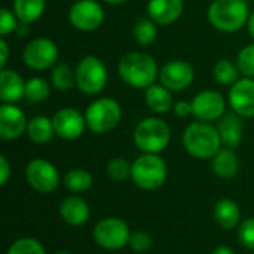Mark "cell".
<instances>
[{
  "instance_id": "obj_1",
  "label": "cell",
  "mask_w": 254,
  "mask_h": 254,
  "mask_svg": "<svg viewBox=\"0 0 254 254\" xmlns=\"http://www.w3.org/2000/svg\"><path fill=\"white\" fill-rule=\"evenodd\" d=\"M118 74L128 86L134 89H147L159 79V67L150 54L131 51L119 60Z\"/></svg>"
},
{
  "instance_id": "obj_2",
  "label": "cell",
  "mask_w": 254,
  "mask_h": 254,
  "mask_svg": "<svg viewBox=\"0 0 254 254\" xmlns=\"http://www.w3.org/2000/svg\"><path fill=\"white\" fill-rule=\"evenodd\" d=\"M182 143L188 155L201 161H211L223 147L217 127L201 121L192 122L185 128Z\"/></svg>"
},
{
  "instance_id": "obj_3",
  "label": "cell",
  "mask_w": 254,
  "mask_h": 254,
  "mask_svg": "<svg viewBox=\"0 0 254 254\" xmlns=\"http://www.w3.org/2000/svg\"><path fill=\"white\" fill-rule=\"evenodd\" d=\"M250 13L247 0H213L207 9V19L220 33H237L247 27Z\"/></svg>"
},
{
  "instance_id": "obj_4",
  "label": "cell",
  "mask_w": 254,
  "mask_h": 254,
  "mask_svg": "<svg viewBox=\"0 0 254 254\" xmlns=\"http://www.w3.org/2000/svg\"><path fill=\"white\" fill-rule=\"evenodd\" d=\"M134 144L141 153H162L171 141L170 125L156 116L140 121L132 134Z\"/></svg>"
},
{
  "instance_id": "obj_5",
  "label": "cell",
  "mask_w": 254,
  "mask_h": 254,
  "mask_svg": "<svg viewBox=\"0 0 254 254\" xmlns=\"http://www.w3.org/2000/svg\"><path fill=\"white\" fill-rule=\"evenodd\" d=\"M168 177V167L158 153H141L131 167V180L143 190H156L162 188Z\"/></svg>"
},
{
  "instance_id": "obj_6",
  "label": "cell",
  "mask_w": 254,
  "mask_h": 254,
  "mask_svg": "<svg viewBox=\"0 0 254 254\" xmlns=\"http://www.w3.org/2000/svg\"><path fill=\"white\" fill-rule=\"evenodd\" d=\"M85 121L94 134L112 132L122 121V107L112 97H97L85 109Z\"/></svg>"
},
{
  "instance_id": "obj_7",
  "label": "cell",
  "mask_w": 254,
  "mask_h": 254,
  "mask_svg": "<svg viewBox=\"0 0 254 254\" xmlns=\"http://www.w3.org/2000/svg\"><path fill=\"white\" fill-rule=\"evenodd\" d=\"M74 74H76V88L85 95L95 97L101 94L107 86V80H109L107 67L103 63V60H100L95 55L83 57L77 63L74 68Z\"/></svg>"
},
{
  "instance_id": "obj_8",
  "label": "cell",
  "mask_w": 254,
  "mask_h": 254,
  "mask_svg": "<svg viewBox=\"0 0 254 254\" xmlns=\"http://www.w3.org/2000/svg\"><path fill=\"white\" fill-rule=\"evenodd\" d=\"M131 234L125 220L119 217H104L94 226L92 238L98 247L109 252H118L129 244Z\"/></svg>"
},
{
  "instance_id": "obj_9",
  "label": "cell",
  "mask_w": 254,
  "mask_h": 254,
  "mask_svg": "<svg viewBox=\"0 0 254 254\" xmlns=\"http://www.w3.org/2000/svg\"><path fill=\"white\" fill-rule=\"evenodd\" d=\"M60 58V49L52 39L34 37L22 49V63L33 71L52 68Z\"/></svg>"
},
{
  "instance_id": "obj_10",
  "label": "cell",
  "mask_w": 254,
  "mask_h": 254,
  "mask_svg": "<svg viewBox=\"0 0 254 254\" xmlns=\"http://www.w3.org/2000/svg\"><path fill=\"white\" fill-rule=\"evenodd\" d=\"M67 18L71 27L77 31L92 33L103 25L106 12L97 0H76L70 6Z\"/></svg>"
},
{
  "instance_id": "obj_11",
  "label": "cell",
  "mask_w": 254,
  "mask_h": 254,
  "mask_svg": "<svg viewBox=\"0 0 254 254\" xmlns=\"http://www.w3.org/2000/svg\"><path fill=\"white\" fill-rule=\"evenodd\" d=\"M25 180L31 189L40 193H51L60 186V173L57 167L43 158L31 159L25 167Z\"/></svg>"
},
{
  "instance_id": "obj_12",
  "label": "cell",
  "mask_w": 254,
  "mask_h": 254,
  "mask_svg": "<svg viewBox=\"0 0 254 254\" xmlns=\"http://www.w3.org/2000/svg\"><path fill=\"white\" fill-rule=\"evenodd\" d=\"M192 116L201 122H217L226 113L225 97L214 89H204L192 98Z\"/></svg>"
},
{
  "instance_id": "obj_13",
  "label": "cell",
  "mask_w": 254,
  "mask_h": 254,
  "mask_svg": "<svg viewBox=\"0 0 254 254\" xmlns=\"http://www.w3.org/2000/svg\"><path fill=\"white\" fill-rule=\"evenodd\" d=\"M54 128L57 137L65 141H74L80 138L88 129L85 115L74 107H63L57 110L52 116Z\"/></svg>"
},
{
  "instance_id": "obj_14",
  "label": "cell",
  "mask_w": 254,
  "mask_h": 254,
  "mask_svg": "<svg viewBox=\"0 0 254 254\" xmlns=\"http://www.w3.org/2000/svg\"><path fill=\"white\" fill-rule=\"evenodd\" d=\"M159 83L173 91H185L195 80V70L185 60H170L159 68Z\"/></svg>"
},
{
  "instance_id": "obj_15",
  "label": "cell",
  "mask_w": 254,
  "mask_h": 254,
  "mask_svg": "<svg viewBox=\"0 0 254 254\" xmlns=\"http://www.w3.org/2000/svg\"><path fill=\"white\" fill-rule=\"evenodd\" d=\"M28 119L24 110L10 103H1L0 106V138L4 141H13L27 134Z\"/></svg>"
},
{
  "instance_id": "obj_16",
  "label": "cell",
  "mask_w": 254,
  "mask_h": 254,
  "mask_svg": "<svg viewBox=\"0 0 254 254\" xmlns=\"http://www.w3.org/2000/svg\"><path fill=\"white\" fill-rule=\"evenodd\" d=\"M228 104L241 118H254V79L241 77L229 88Z\"/></svg>"
},
{
  "instance_id": "obj_17",
  "label": "cell",
  "mask_w": 254,
  "mask_h": 254,
  "mask_svg": "<svg viewBox=\"0 0 254 254\" xmlns=\"http://www.w3.org/2000/svg\"><path fill=\"white\" fill-rule=\"evenodd\" d=\"M147 16L158 25H171L185 12V0H149L146 4Z\"/></svg>"
},
{
  "instance_id": "obj_18",
  "label": "cell",
  "mask_w": 254,
  "mask_h": 254,
  "mask_svg": "<svg viewBox=\"0 0 254 254\" xmlns=\"http://www.w3.org/2000/svg\"><path fill=\"white\" fill-rule=\"evenodd\" d=\"M25 82L24 77L12 70L1 68L0 70V100L1 103L16 104L22 98H25Z\"/></svg>"
},
{
  "instance_id": "obj_19",
  "label": "cell",
  "mask_w": 254,
  "mask_h": 254,
  "mask_svg": "<svg viewBox=\"0 0 254 254\" xmlns=\"http://www.w3.org/2000/svg\"><path fill=\"white\" fill-rule=\"evenodd\" d=\"M217 129H219L223 147H229V149L240 147L243 137H244V124L240 115L234 112L225 113L217 121Z\"/></svg>"
},
{
  "instance_id": "obj_20",
  "label": "cell",
  "mask_w": 254,
  "mask_h": 254,
  "mask_svg": "<svg viewBox=\"0 0 254 254\" xmlns=\"http://www.w3.org/2000/svg\"><path fill=\"white\" fill-rule=\"evenodd\" d=\"M60 216L70 226H82L89 220L91 210L88 202L74 193L63 199L60 204Z\"/></svg>"
},
{
  "instance_id": "obj_21",
  "label": "cell",
  "mask_w": 254,
  "mask_h": 254,
  "mask_svg": "<svg viewBox=\"0 0 254 254\" xmlns=\"http://www.w3.org/2000/svg\"><path fill=\"white\" fill-rule=\"evenodd\" d=\"M213 216L216 223L226 231H232L237 229L240 226L241 220V208L240 205L231 199V198H223L220 201H217V204L214 205L213 210Z\"/></svg>"
},
{
  "instance_id": "obj_22",
  "label": "cell",
  "mask_w": 254,
  "mask_h": 254,
  "mask_svg": "<svg viewBox=\"0 0 254 254\" xmlns=\"http://www.w3.org/2000/svg\"><path fill=\"white\" fill-rule=\"evenodd\" d=\"M144 101L150 112L156 115H165L173 110L174 100L171 91L165 88L162 83H153L147 89H144Z\"/></svg>"
},
{
  "instance_id": "obj_23",
  "label": "cell",
  "mask_w": 254,
  "mask_h": 254,
  "mask_svg": "<svg viewBox=\"0 0 254 254\" xmlns=\"http://www.w3.org/2000/svg\"><path fill=\"white\" fill-rule=\"evenodd\" d=\"M55 128L52 118H48L45 115H36L31 119H28L27 127V137L34 144H48L55 137Z\"/></svg>"
},
{
  "instance_id": "obj_24",
  "label": "cell",
  "mask_w": 254,
  "mask_h": 254,
  "mask_svg": "<svg viewBox=\"0 0 254 254\" xmlns=\"http://www.w3.org/2000/svg\"><path fill=\"white\" fill-rule=\"evenodd\" d=\"M211 168L220 179H232L240 170V158L235 149L222 147L211 159Z\"/></svg>"
},
{
  "instance_id": "obj_25",
  "label": "cell",
  "mask_w": 254,
  "mask_h": 254,
  "mask_svg": "<svg viewBox=\"0 0 254 254\" xmlns=\"http://www.w3.org/2000/svg\"><path fill=\"white\" fill-rule=\"evenodd\" d=\"M46 9V0H13L12 10L19 22L33 24L42 18Z\"/></svg>"
},
{
  "instance_id": "obj_26",
  "label": "cell",
  "mask_w": 254,
  "mask_h": 254,
  "mask_svg": "<svg viewBox=\"0 0 254 254\" xmlns=\"http://www.w3.org/2000/svg\"><path fill=\"white\" fill-rule=\"evenodd\" d=\"M51 85L54 89L65 92L76 86V74L74 68H71L67 63L58 61L51 68Z\"/></svg>"
},
{
  "instance_id": "obj_27",
  "label": "cell",
  "mask_w": 254,
  "mask_h": 254,
  "mask_svg": "<svg viewBox=\"0 0 254 254\" xmlns=\"http://www.w3.org/2000/svg\"><path fill=\"white\" fill-rule=\"evenodd\" d=\"M240 76H241L240 68H238L237 63H234L232 60L220 58L213 65V77L216 79V82L219 85L231 88L234 83H237L241 79Z\"/></svg>"
},
{
  "instance_id": "obj_28",
  "label": "cell",
  "mask_w": 254,
  "mask_h": 254,
  "mask_svg": "<svg viewBox=\"0 0 254 254\" xmlns=\"http://www.w3.org/2000/svg\"><path fill=\"white\" fill-rule=\"evenodd\" d=\"M94 177L88 170L83 168H73L65 173L64 176V186L71 192V193H85L92 188Z\"/></svg>"
},
{
  "instance_id": "obj_29",
  "label": "cell",
  "mask_w": 254,
  "mask_h": 254,
  "mask_svg": "<svg viewBox=\"0 0 254 254\" xmlns=\"http://www.w3.org/2000/svg\"><path fill=\"white\" fill-rule=\"evenodd\" d=\"M132 37L140 46H150L158 37V24L147 18H140L132 27Z\"/></svg>"
},
{
  "instance_id": "obj_30",
  "label": "cell",
  "mask_w": 254,
  "mask_h": 254,
  "mask_svg": "<svg viewBox=\"0 0 254 254\" xmlns=\"http://www.w3.org/2000/svg\"><path fill=\"white\" fill-rule=\"evenodd\" d=\"M51 82L43 77L34 76L25 82V98L31 103H42L51 95Z\"/></svg>"
},
{
  "instance_id": "obj_31",
  "label": "cell",
  "mask_w": 254,
  "mask_h": 254,
  "mask_svg": "<svg viewBox=\"0 0 254 254\" xmlns=\"http://www.w3.org/2000/svg\"><path fill=\"white\" fill-rule=\"evenodd\" d=\"M131 167L132 164H129L125 158L116 156L107 162L106 173L113 182H125L127 179L131 177Z\"/></svg>"
},
{
  "instance_id": "obj_32",
  "label": "cell",
  "mask_w": 254,
  "mask_h": 254,
  "mask_svg": "<svg viewBox=\"0 0 254 254\" xmlns=\"http://www.w3.org/2000/svg\"><path fill=\"white\" fill-rule=\"evenodd\" d=\"M6 254H46V250L36 238L24 237L10 244Z\"/></svg>"
},
{
  "instance_id": "obj_33",
  "label": "cell",
  "mask_w": 254,
  "mask_h": 254,
  "mask_svg": "<svg viewBox=\"0 0 254 254\" xmlns=\"http://www.w3.org/2000/svg\"><path fill=\"white\" fill-rule=\"evenodd\" d=\"M237 65L243 77H253L254 79V42L241 48L237 55Z\"/></svg>"
},
{
  "instance_id": "obj_34",
  "label": "cell",
  "mask_w": 254,
  "mask_h": 254,
  "mask_svg": "<svg viewBox=\"0 0 254 254\" xmlns=\"http://www.w3.org/2000/svg\"><path fill=\"white\" fill-rule=\"evenodd\" d=\"M238 232V241L250 252L254 253V217L246 219L240 223V226L237 228Z\"/></svg>"
},
{
  "instance_id": "obj_35",
  "label": "cell",
  "mask_w": 254,
  "mask_h": 254,
  "mask_svg": "<svg viewBox=\"0 0 254 254\" xmlns=\"http://www.w3.org/2000/svg\"><path fill=\"white\" fill-rule=\"evenodd\" d=\"M18 24H19V19L16 18V15L13 13L12 9L3 7L0 10V36L1 37H6V36L15 33Z\"/></svg>"
},
{
  "instance_id": "obj_36",
  "label": "cell",
  "mask_w": 254,
  "mask_h": 254,
  "mask_svg": "<svg viewBox=\"0 0 254 254\" xmlns=\"http://www.w3.org/2000/svg\"><path fill=\"white\" fill-rule=\"evenodd\" d=\"M153 244V240L152 237L147 234V232H143V231H135L131 234V238H129V247L135 252V253H146L150 250Z\"/></svg>"
},
{
  "instance_id": "obj_37",
  "label": "cell",
  "mask_w": 254,
  "mask_h": 254,
  "mask_svg": "<svg viewBox=\"0 0 254 254\" xmlns=\"http://www.w3.org/2000/svg\"><path fill=\"white\" fill-rule=\"evenodd\" d=\"M173 113L177 116V118H182V119H186L192 115V103L190 101H186V100H179L174 103L173 106Z\"/></svg>"
},
{
  "instance_id": "obj_38",
  "label": "cell",
  "mask_w": 254,
  "mask_h": 254,
  "mask_svg": "<svg viewBox=\"0 0 254 254\" xmlns=\"http://www.w3.org/2000/svg\"><path fill=\"white\" fill-rule=\"evenodd\" d=\"M12 176V167L7 161V158L4 155L0 156V185L1 186H6V183L9 182Z\"/></svg>"
},
{
  "instance_id": "obj_39",
  "label": "cell",
  "mask_w": 254,
  "mask_h": 254,
  "mask_svg": "<svg viewBox=\"0 0 254 254\" xmlns=\"http://www.w3.org/2000/svg\"><path fill=\"white\" fill-rule=\"evenodd\" d=\"M9 55H10L9 43L6 40V37H1L0 39V68H6L7 61H9Z\"/></svg>"
},
{
  "instance_id": "obj_40",
  "label": "cell",
  "mask_w": 254,
  "mask_h": 254,
  "mask_svg": "<svg viewBox=\"0 0 254 254\" xmlns=\"http://www.w3.org/2000/svg\"><path fill=\"white\" fill-rule=\"evenodd\" d=\"M30 33H31V28H30V24H27V22H19L15 30V34L18 37H27V36H30Z\"/></svg>"
},
{
  "instance_id": "obj_41",
  "label": "cell",
  "mask_w": 254,
  "mask_h": 254,
  "mask_svg": "<svg viewBox=\"0 0 254 254\" xmlns=\"http://www.w3.org/2000/svg\"><path fill=\"white\" fill-rule=\"evenodd\" d=\"M211 254H235V252L231 249V247H226V246H219V247H216Z\"/></svg>"
},
{
  "instance_id": "obj_42",
  "label": "cell",
  "mask_w": 254,
  "mask_h": 254,
  "mask_svg": "<svg viewBox=\"0 0 254 254\" xmlns=\"http://www.w3.org/2000/svg\"><path fill=\"white\" fill-rule=\"evenodd\" d=\"M247 30H249V34L252 36L254 42V10L250 13V18H249V22H247Z\"/></svg>"
},
{
  "instance_id": "obj_43",
  "label": "cell",
  "mask_w": 254,
  "mask_h": 254,
  "mask_svg": "<svg viewBox=\"0 0 254 254\" xmlns=\"http://www.w3.org/2000/svg\"><path fill=\"white\" fill-rule=\"evenodd\" d=\"M107 4H122V3H127L128 0H101Z\"/></svg>"
},
{
  "instance_id": "obj_44",
  "label": "cell",
  "mask_w": 254,
  "mask_h": 254,
  "mask_svg": "<svg viewBox=\"0 0 254 254\" xmlns=\"http://www.w3.org/2000/svg\"><path fill=\"white\" fill-rule=\"evenodd\" d=\"M52 254H73V253H70V252H57V253H52Z\"/></svg>"
},
{
  "instance_id": "obj_45",
  "label": "cell",
  "mask_w": 254,
  "mask_h": 254,
  "mask_svg": "<svg viewBox=\"0 0 254 254\" xmlns=\"http://www.w3.org/2000/svg\"><path fill=\"white\" fill-rule=\"evenodd\" d=\"M250 254H254V253H253V252H252V253H250Z\"/></svg>"
},
{
  "instance_id": "obj_46",
  "label": "cell",
  "mask_w": 254,
  "mask_h": 254,
  "mask_svg": "<svg viewBox=\"0 0 254 254\" xmlns=\"http://www.w3.org/2000/svg\"><path fill=\"white\" fill-rule=\"evenodd\" d=\"M73 1H76V0H73Z\"/></svg>"
},
{
  "instance_id": "obj_47",
  "label": "cell",
  "mask_w": 254,
  "mask_h": 254,
  "mask_svg": "<svg viewBox=\"0 0 254 254\" xmlns=\"http://www.w3.org/2000/svg\"><path fill=\"white\" fill-rule=\"evenodd\" d=\"M247 1H249V0H247Z\"/></svg>"
}]
</instances>
